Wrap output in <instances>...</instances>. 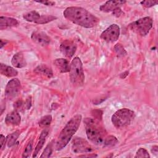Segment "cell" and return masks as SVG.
<instances>
[{
  "mask_svg": "<svg viewBox=\"0 0 158 158\" xmlns=\"http://www.w3.org/2000/svg\"><path fill=\"white\" fill-rule=\"evenodd\" d=\"M19 25V22L17 19L9 17L1 16L0 17V29L3 30L8 27H14Z\"/></svg>",
  "mask_w": 158,
  "mask_h": 158,
  "instance_id": "cell-16",
  "label": "cell"
},
{
  "mask_svg": "<svg viewBox=\"0 0 158 158\" xmlns=\"http://www.w3.org/2000/svg\"><path fill=\"white\" fill-rule=\"evenodd\" d=\"M21 117L17 110L9 113L5 118V123L9 126H17L20 123Z\"/></svg>",
  "mask_w": 158,
  "mask_h": 158,
  "instance_id": "cell-14",
  "label": "cell"
},
{
  "mask_svg": "<svg viewBox=\"0 0 158 158\" xmlns=\"http://www.w3.org/2000/svg\"><path fill=\"white\" fill-rule=\"evenodd\" d=\"M84 123L86 126L85 131L88 139L95 144H102L106 136L104 128L93 118H85Z\"/></svg>",
  "mask_w": 158,
  "mask_h": 158,
  "instance_id": "cell-3",
  "label": "cell"
},
{
  "mask_svg": "<svg viewBox=\"0 0 158 158\" xmlns=\"http://www.w3.org/2000/svg\"><path fill=\"white\" fill-rule=\"evenodd\" d=\"M152 19L149 17H145L130 23V29L140 36H146L152 27Z\"/></svg>",
  "mask_w": 158,
  "mask_h": 158,
  "instance_id": "cell-6",
  "label": "cell"
},
{
  "mask_svg": "<svg viewBox=\"0 0 158 158\" xmlns=\"http://www.w3.org/2000/svg\"><path fill=\"white\" fill-rule=\"evenodd\" d=\"M31 106V97H28L25 101V107L27 109H29Z\"/></svg>",
  "mask_w": 158,
  "mask_h": 158,
  "instance_id": "cell-33",
  "label": "cell"
},
{
  "mask_svg": "<svg viewBox=\"0 0 158 158\" xmlns=\"http://www.w3.org/2000/svg\"><path fill=\"white\" fill-rule=\"evenodd\" d=\"M54 65L60 73H67L70 71L69 62L64 58H58L54 60Z\"/></svg>",
  "mask_w": 158,
  "mask_h": 158,
  "instance_id": "cell-15",
  "label": "cell"
},
{
  "mask_svg": "<svg viewBox=\"0 0 158 158\" xmlns=\"http://www.w3.org/2000/svg\"><path fill=\"white\" fill-rule=\"evenodd\" d=\"M34 72L37 74L43 75L48 78H51L53 76V72L52 69L49 67L44 64H41L37 66L35 69Z\"/></svg>",
  "mask_w": 158,
  "mask_h": 158,
  "instance_id": "cell-18",
  "label": "cell"
},
{
  "mask_svg": "<svg viewBox=\"0 0 158 158\" xmlns=\"http://www.w3.org/2000/svg\"><path fill=\"white\" fill-rule=\"evenodd\" d=\"M52 121V116L51 115H45L40 119L39 122V126L41 127H48Z\"/></svg>",
  "mask_w": 158,
  "mask_h": 158,
  "instance_id": "cell-22",
  "label": "cell"
},
{
  "mask_svg": "<svg viewBox=\"0 0 158 158\" xmlns=\"http://www.w3.org/2000/svg\"><path fill=\"white\" fill-rule=\"evenodd\" d=\"M112 13H113V15H115V16L118 17H120V15L122 14V10H121L120 7H118V8H117L115 10H114L112 12Z\"/></svg>",
  "mask_w": 158,
  "mask_h": 158,
  "instance_id": "cell-34",
  "label": "cell"
},
{
  "mask_svg": "<svg viewBox=\"0 0 158 158\" xmlns=\"http://www.w3.org/2000/svg\"><path fill=\"white\" fill-rule=\"evenodd\" d=\"M140 4L146 8H149L157 4L158 1H142L140 2Z\"/></svg>",
  "mask_w": 158,
  "mask_h": 158,
  "instance_id": "cell-28",
  "label": "cell"
},
{
  "mask_svg": "<svg viewBox=\"0 0 158 158\" xmlns=\"http://www.w3.org/2000/svg\"><path fill=\"white\" fill-rule=\"evenodd\" d=\"M32 146H33L32 141H31L26 146L23 151V153L22 154V157H29L30 156V154L31 153V151H32V148H33Z\"/></svg>",
  "mask_w": 158,
  "mask_h": 158,
  "instance_id": "cell-27",
  "label": "cell"
},
{
  "mask_svg": "<svg viewBox=\"0 0 158 158\" xmlns=\"http://www.w3.org/2000/svg\"><path fill=\"white\" fill-rule=\"evenodd\" d=\"M126 2L125 1H106L104 4L99 7L101 11L104 12H113L117 8L120 7L122 5H123Z\"/></svg>",
  "mask_w": 158,
  "mask_h": 158,
  "instance_id": "cell-13",
  "label": "cell"
},
{
  "mask_svg": "<svg viewBox=\"0 0 158 158\" xmlns=\"http://www.w3.org/2000/svg\"><path fill=\"white\" fill-rule=\"evenodd\" d=\"M31 38L36 43L41 46L48 45L50 43V38L43 31H34L31 35Z\"/></svg>",
  "mask_w": 158,
  "mask_h": 158,
  "instance_id": "cell-12",
  "label": "cell"
},
{
  "mask_svg": "<svg viewBox=\"0 0 158 158\" xmlns=\"http://www.w3.org/2000/svg\"><path fill=\"white\" fill-rule=\"evenodd\" d=\"M6 143H7V139L3 135L1 134V150H2L4 149Z\"/></svg>",
  "mask_w": 158,
  "mask_h": 158,
  "instance_id": "cell-32",
  "label": "cell"
},
{
  "mask_svg": "<svg viewBox=\"0 0 158 158\" xmlns=\"http://www.w3.org/2000/svg\"><path fill=\"white\" fill-rule=\"evenodd\" d=\"M64 17L72 23L85 28H93L99 22V19L86 9L72 6L66 8L63 12Z\"/></svg>",
  "mask_w": 158,
  "mask_h": 158,
  "instance_id": "cell-1",
  "label": "cell"
},
{
  "mask_svg": "<svg viewBox=\"0 0 158 158\" xmlns=\"http://www.w3.org/2000/svg\"><path fill=\"white\" fill-rule=\"evenodd\" d=\"M11 64L14 67L20 69L25 67L27 65L23 54L21 52H19L13 56L11 60Z\"/></svg>",
  "mask_w": 158,
  "mask_h": 158,
  "instance_id": "cell-17",
  "label": "cell"
},
{
  "mask_svg": "<svg viewBox=\"0 0 158 158\" xmlns=\"http://www.w3.org/2000/svg\"><path fill=\"white\" fill-rule=\"evenodd\" d=\"M6 43H7V41H4L3 40L1 39V48H2L3 47V46L5 45V44H6Z\"/></svg>",
  "mask_w": 158,
  "mask_h": 158,
  "instance_id": "cell-38",
  "label": "cell"
},
{
  "mask_svg": "<svg viewBox=\"0 0 158 158\" xmlns=\"http://www.w3.org/2000/svg\"><path fill=\"white\" fill-rule=\"evenodd\" d=\"M128 73H129V72L128 71H126V72H123V73H121L120 75V77L121 78H125L128 75Z\"/></svg>",
  "mask_w": 158,
  "mask_h": 158,
  "instance_id": "cell-35",
  "label": "cell"
},
{
  "mask_svg": "<svg viewBox=\"0 0 158 158\" xmlns=\"http://www.w3.org/2000/svg\"><path fill=\"white\" fill-rule=\"evenodd\" d=\"M120 35V27L117 24H112L101 34V38L107 43L116 41Z\"/></svg>",
  "mask_w": 158,
  "mask_h": 158,
  "instance_id": "cell-9",
  "label": "cell"
},
{
  "mask_svg": "<svg viewBox=\"0 0 158 158\" xmlns=\"http://www.w3.org/2000/svg\"><path fill=\"white\" fill-rule=\"evenodd\" d=\"M82 117L80 114H77L70 118L59 133L56 144V149L60 151L65 148L73 135L80 127Z\"/></svg>",
  "mask_w": 158,
  "mask_h": 158,
  "instance_id": "cell-2",
  "label": "cell"
},
{
  "mask_svg": "<svg viewBox=\"0 0 158 158\" xmlns=\"http://www.w3.org/2000/svg\"><path fill=\"white\" fill-rule=\"evenodd\" d=\"M35 2L40 3V4H43L46 5V6H54L55 5V2L51 1H36Z\"/></svg>",
  "mask_w": 158,
  "mask_h": 158,
  "instance_id": "cell-31",
  "label": "cell"
},
{
  "mask_svg": "<svg viewBox=\"0 0 158 158\" xmlns=\"http://www.w3.org/2000/svg\"><path fill=\"white\" fill-rule=\"evenodd\" d=\"M21 83L20 80L17 78L10 80L7 84L5 88V97L9 99L12 100L16 98L20 92Z\"/></svg>",
  "mask_w": 158,
  "mask_h": 158,
  "instance_id": "cell-8",
  "label": "cell"
},
{
  "mask_svg": "<svg viewBox=\"0 0 158 158\" xmlns=\"http://www.w3.org/2000/svg\"><path fill=\"white\" fill-rule=\"evenodd\" d=\"M14 107L15 109V110H22L25 107V102H23L22 100H18L14 104Z\"/></svg>",
  "mask_w": 158,
  "mask_h": 158,
  "instance_id": "cell-29",
  "label": "cell"
},
{
  "mask_svg": "<svg viewBox=\"0 0 158 158\" xmlns=\"http://www.w3.org/2000/svg\"><path fill=\"white\" fill-rule=\"evenodd\" d=\"M70 79L72 83L76 86H81L85 81V75L83 69V64L80 59L74 57L70 65Z\"/></svg>",
  "mask_w": 158,
  "mask_h": 158,
  "instance_id": "cell-5",
  "label": "cell"
},
{
  "mask_svg": "<svg viewBox=\"0 0 158 158\" xmlns=\"http://www.w3.org/2000/svg\"><path fill=\"white\" fill-rule=\"evenodd\" d=\"M52 152V142H51L47 145L43 152L40 156V157H49Z\"/></svg>",
  "mask_w": 158,
  "mask_h": 158,
  "instance_id": "cell-25",
  "label": "cell"
},
{
  "mask_svg": "<svg viewBox=\"0 0 158 158\" xmlns=\"http://www.w3.org/2000/svg\"><path fill=\"white\" fill-rule=\"evenodd\" d=\"M77 50L76 44L70 40H65L60 45V51L65 57L70 58Z\"/></svg>",
  "mask_w": 158,
  "mask_h": 158,
  "instance_id": "cell-11",
  "label": "cell"
},
{
  "mask_svg": "<svg viewBox=\"0 0 158 158\" xmlns=\"http://www.w3.org/2000/svg\"><path fill=\"white\" fill-rule=\"evenodd\" d=\"M118 143L117 138L112 135H109V136L105 138L104 140V144L106 146H115Z\"/></svg>",
  "mask_w": 158,
  "mask_h": 158,
  "instance_id": "cell-21",
  "label": "cell"
},
{
  "mask_svg": "<svg viewBox=\"0 0 158 158\" xmlns=\"http://www.w3.org/2000/svg\"><path fill=\"white\" fill-rule=\"evenodd\" d=\"M20 135V132L19 131H16L10 135H9L7 137V144L8 147H11L15 143L19 136Z\"/></svg>",
  "mask_w": 158,
  "mask_h": 158,
  "instance_id": "cell-20",
  "label": "cell"
},
{
  "mask_svg": "<svg viewBox=\"0 0 158 158\" xmlns=\"http://www.w3.org/2000/svg\"><path fill=\"white\" fill-rule=\"evenodd\" d=\"M135 112L127 108H122L117 110L112 116L111 120L117 128H123L128 126L133 120Z\"/></svg>",
  "mask_w": 158,
  "mask_h": 158,
  "instance_id": "cell-4",
  "label": "cell"
},
{
  "mask_svg": "<svg viewBox=\"0 0 158 158\" xmlns=\"http://www.w3.org/2000/svg\"><path fill=\"white\" fill-rule=\"evenodd\" d=\"M92 114L97 119H99L101 120V118H102V112L101 110H93L92 111Z\"/></svg>",
  "mask_w": 158,
  "mask_h": 158,
  "instance_id": "cell-30",
  "label": "cell"
},
{
  "mask_svg": "<svg viewBox=\"0 0 158 158\" xmlns=\"http://www.w3.org/2000/svg\"><path fill=\"white\" fill-rule=\"evenodd\" d=\"M23 18L30 22H33L38 24H44L57 19L54 15H41L36 11H31L27 12L23 15Z\"/></svg>",
  "mask_w": 158,
  "mask_h": 158,
  "instance_id": "cell-7",
  "label": "cell"
},
{
  "mask_svg": "<svg viewBox=\"0 0 158 158\" xmlns=\"http://www.w3.org/2000/svg\"><path fill=\"white\" fill-rule=\"evenodd\" d=\"M152 152V153H154V154H156L157 153V146H154L152 147V150H151Z\"/></svg>",
  "mask_w": 158,
  "mask_h": 158,
  "instance_id": "cell-37",
  "label": "cell"
},
{
  "mask_svg": "<svg viewBox=\"0 0 158 158\" xmlns=\"http://www.w3.org/2000/svg\"><path fill=\"white\" fill-rule=\"evenodd\" d=\"M0 72L1 74L7 77H13L18 75V72L15 69L2 63L0 64Z\"/></svg>",
  "mask_w": 158,
  "mask_h": 158,
  "instance_id": "cell-19",
  "label": "cell"
},
{
  "mask_svg": "<svg viewBox=\"0 0 158 158\" xmlns=\"http://www.w3.org/2000/svg\"><path fill=\"white\" fill-rule=\"evenodd\" d=\"M79 157H97V155L96 154H88V155H80L79 156Z\"/></svg>",
  "mask_w": 158,
  "mask_h": 158,
  "instance_id": "cell-36",
  "label": "cell"
},
{
  "mask_svg": "<svg viewBox=\"0 0 158 158\" xmlns=\"http://www.w3.org/2000/svg\"><path fill=\"white\" fill-rule=\"evenodd\" d=\"M114 49L118 57H123V56H125V55H127V51L123 48L122 45L119 43H117L114 46Z\"/></svg>",
  "mask_w": 158,
  "mask_h": 158,
  "instance_id": "cell-24",
  "label": "cell"
},
{
  "mask_svg": "<svg viewBox=\"0 0 158 158\" xmlns=\"http://www.w3.org/2000/svg\"><path fill=\"white\" fill-rule=\"evenodd\" d=\"M39 141L38 142L36 147H35V151H34V152L33 153V155H32V157H36L38 154V152H40V151L41 149V148H43L44 143H45V141H46V138H43V137H40L39 138Z\"/></svg>",
  "mask_w": 158,
  "mask_h": 158,
  "instance_id": "cell-23",
  "label": "cell"
},
{
  "mask_svg": "<svg viewBox=\"0 0 158 158\" xmlns=\"http://www.w3.org/2000/svg\"><path fill=\"white\" fill-rule=\"evenodd\" d=\"M135 157H150V156L146 149L141 148L137 151Z\"/></svg>",
  "mask_w": 158,
  "mask_h": 158,
  "instance_id": "cell-26",
  "label": "cell"
},
{
  "mask_svg": "<svg viewBox=\"0 0 158 158\" xmlns=\"http://www.w3.org/2000/svg\"><path fill=\"white\" fill-rule=\"evenodd\" d=\"M93 147L82 138H75L72 141V150L75 153H88L93 151Z\"/></svg>",
  "mask_w": 158,
  "mask_h": 158,
  "instance_id": "cell-10",
  "label": "cell"
}]
</instances>
